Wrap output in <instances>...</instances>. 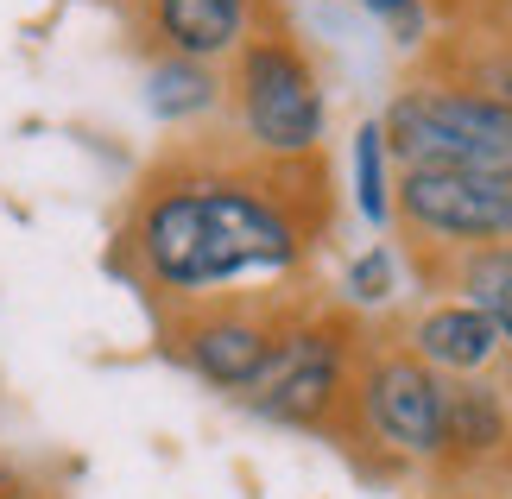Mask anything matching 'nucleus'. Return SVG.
Segmentation results:
<instances>
[{
	"label": "nucleus",
	"instance_id": "14",
	"mask_svg": "<svg viewBox=\"0 0 512 499\" xmlns=\"http://www.w3.org/2000/svg\"><path fill=\"white\" fill-rule=\"evenodd\" d=\"M348 177H354V209H361L367 228H392V177H399V165H392L386 152V133L380 121H361L348 139Z\"/></svg>",
	"mask_w": 512,
	"mask_h": 499
},
{
	"label": "nucleus",
	"instance_id": "13",
	"mask_svg": "<svg viewBox=\"0 0 512 499\" xmlns=\"http://www.w3.org/2000/svg\"><path fill=\"white\" fill-rule=\"evenodd\" d=\"M437 291H456V297H468L475 310H487V323L500 329L506 361H512V241L449 259V266L437 272Z\"/></svg>",
	"mask_w": 512,
	"mask_h": 499
},
{
	"label": "nucleus",
	"instance_id": "4",
	"mask_svg": "<svg viewBox=\"0 0 512 499\" xmlns=\"http://www.w3.org/2000/svg\"><path fill=\"white\" fill-rule=\"evenodd\" d=\"M373 121L399 171H468L512 184V102L475 83L411 70Z\"/></svg>",
	"mask_w": 512,
	"mask_h": 499
},
{
	"label": "nucleus",
	"instance_id": "9",
	"mask_svg": "<svg viewBox=\"0 0 512 499\" xmlns=\"http://www.w3.org/2000/svg\"><path fill=\"white\" fill-rule=\"evenodd\" d=\"M430 474H443V481H494V474H512V392L494 386V373L449 379L443 449H437Z\"/></svg>",
	"mask_w": 512,
	"mask_h": 499
},
{
	"label": "nucleus",
	"instance_id": "16",
	"mask_svg": "<svg viewBox=\"0 0 512 499\" xmlns=\"http://www.w3.org/2000/svg\"><path fill=\"white\" fill-rule=\"evenodd\" d=\"M354 7H367L405 51H424L430 45V19H437V13H430V0H354Z\"/></svg>",
	"mask_w": 512,
	"mask_h": 499
},
{
	"label": "nucleus",
	"instance_id": "7",
	"mask_svg": "<svg viewBox=\"0 0 512 499\" xmlns=\"http://www.w3.org/2000/svg\"><path fill=\"white\" fill-rule=\"evenodd\" d=\"M449 379L424 367L399 335L367 329L361 373H354V443L380 449L386 468H437Z\"/></svg>",
	"mask_w": 512,
	"mask_h": 499
},
{
	"label": "nucleus",
	"instance_id": "8",
	"mask_svg": "<svg viewBox=\"0 0 512 499\" xmlns=\"http://www.w3.org/2000/svg\"><path fill=\"white\" fill-rule=\"evenodd\" d=\"M272 7L279 0H133V32L146 57L228 64Z\"/></svg>",
	"mask_w": 512,
	"mask_h": 499
},
{
	"label": "nucleus",
	"instance_id": "18",
	"mask_svg": "<svg viewBox=\"0 0 512 499\" xmlns=\"http://www.w3.org/2000/svg\"><path fill=\"white\" fill-rule=\"evenodd\" d=\"M121 7H133V0H121Z\"/></svg>",
	"mask_w": 512,
	"mask_h": 499
},
{
	"label": "nucleus",
	"instance_id": "3",
	"mask_svg": "<svg viewBox=\"0 0 512 499\" xmlns=\"http://www.w3.org/2000/svg\"><path fill=\"white\" fill-rule=\"evenodd\" d=\"M367 323L361 310L310 297L298 310V323L285 329L279 354L266 361V373L234 398L253 417L279 430L329 436V443H354V373H361Z\"/></svg>",
	"mask_w": 512,
	"mask_h": 499
},
{
	"label": "nucleus",
	"instance_id": "1",
	"mask_svg": "<svg viewBox=\"0 0 512 499\" xmlns=\"http://www.w3.org/2000/svg\"><path fill=\"white\" fill-rule=\"evenodd\" d=\"M336 234L323 158H253L234 139H177L140 171L121 228L114 266L152 297V310H177L222 291H285L310 285V266Z\"/></svg>",
	"mask_w": 512,
	"mask_h": 499
},
{
	"label": "nucleus",
	"instance_id": "11",
	"mask_svg": "<svg viewBox=\"0 0 512 499\" xmlns=\"http://www.w3.org/2000/svg\"><path fill=\"white\" fill-rule=\"evenodd\" d=\"M437 19H449V32L424 45L418 70L456 76V83H475L487 95H500V102H512V26L506 19H494L487 7L481 19H462V13H437Z\"/></svg>",
	"mask_w": 512,
	"mask_h": 499
},
{
	"label": "nucleus",
	"instance_id": "12",
	"mask_svg": "<svg viewBox=\"0 0 512 499\" xmlns=\"http://www.w3.org/2000/svg\"><path fill=\"white\" fill-rule=\"evenodd\" d=\"M146 108L165 127H203L228 108L222 64H190V57H146Z\"/></svg>",
	"mask_w": 512,
	"mask_h": 499
},
{
	"label": "nucleus",
	"instance_id": "2",
	"mask_svg": "<svg viewBox=\"0 0 512 499\" xmlns=\"http://www.w3.org/2000/svg\"><path fill=\"white\" fill-rule=\"evenodd\" d=\"M228 76V139L247 146L253 158H323V133H329V89L310 45L298 26L285 19V7H272L253 38L222 64Z\"/></svg>",
	"mask_w": 512,
	"mask_h": 499
},
{
	"label": "nucleus",
	"instance_id": "17",
	"mask_svg": "<svg viewBox=\"0 0 512 499\" xmlns=\"http://www.w3.org/2000/svg\"><path fill=\"white\" fill-rule=\"evenodd\" d=\"M0 499H26V481H19L7 462H0Z\"/></svg>",
	"mask_w": 512,
	"mask_h": 499
},
{
	"label": "nucleus",
	"instance_id": "15",
	"mask_svg": "<svg viewBox=\"0 0 512 499\" xmlns=\"http://www.w3.org/2000/svg\"><path fill=\"white\" fill-rule=\"evenodd\" d=\"M399 297V253L386 241H373L367 253H354L342 266V304L348 310H386Z\"/></svg>",
	"mask_w": 512,
	"mask_h": 499
},
{
	"label": "nucleus",
	"instance_id": "6",
	"mask_svg": "<svg viewBox=\"0 0 512 499\" xmlns=\"http://www.w3.org/2000/svg\"><path fill=\"white\" fill-rule=\"evenodd\" d=\"M392 234L424 285L462 253L512 241V184L468 171H399L392 177Z\"/></svg>",
	"mask_w": 512,
	"mask_h": 499
},
{
	"label": "nucleus",
	"instance_id": "10",
	"mask_svg": "<svg viewBox=\"0 0 512 499\" xmlns=\"http://www.w3.org/2000/svg\"><path fill=\"white\" fill-rule=\"evenodd\" d=\"M392 335H399L424 367H437L443 379H481L506 361L500 329L487 323V310H475L468 297H430V304H418Z\"/></svg>",
	"mask_w": 512,
	"mask_h": 499
},
{
	"label": "nucleus",
	"instance_id": "5",
	"mask_svg": "<svg viewBox=\"0 0 512 499\" xmlns=\"http://www.w3.org/2000/svg\"><path fill=\"white\" fill-rule=\"evenodd\" d=\"M310 285L285 291H222V297H196V304L159 310V342L190 379H203L209 392L241 398L253 379L266 373V361L279 354L285 329L298 323V310L310 304Z\"/></svg>",
	"mask_w": 512,
	"mask_h": 499
}]
</instances>
